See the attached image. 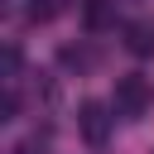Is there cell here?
I'll return each instance as SVG.
<instances>
[{"mask_svg":"<svg viewBox=\"0 0 154 154\" xmlns=\"http://www.w3.org/2000/svg\"><path fill=\"white\" fill-rule=\"evenodd\" d=\"M58 58H63V67H77V72L96 67V53H91V48H82V43H67V48H63Z\"/></svg>","mask_w":154,"mask_h":154,"instance_id":"4","label":"cell"},{"mask_svg":"<svg viewBox=\"0 0 154 154\" xmlns=\"http://www.w3.org/2000/svg\"><path fill=\"white\" fill-rule=\"evenodd\" d=\"M29 24H53L58 14H63V0H29Z\"/></svg>","mask_w":154,"mask_h":154,"instance_id":"5","label":"cell"},{"mask_svg":"<svg viewBox=\"0 0 154 154\" xmlns=\"http://www.w3.org/2000/svg\"><path fill=\"white\" fill-rule=\"evenodd\" d=\"M125 48H130L135 58H154V19L125 24Z\"/></svg>","mask_w":154,"mask_h":154,"instance_id":"3","label":"cell"},{"mask_svg":"<svg viewBox=\"0 0 154 154\" xmlns=\"http://www.w3.org/2000/svg\"><path fill=\"white\" fill-rule=\"evenodd\" d=\"M111 111H116V106H106V101H91V96L77 106V130H82V140H87L91 149H101V144L111 140V120H116Z\"/></svg>","mask_w":154,"mask_h":154,"instance_id":"2","label":"cell"},{"mask_svg":"<svg viewBox=\"0 0 154 154\" xmlns=\"http://www.w3.org/2000/svg\"><path fill=\"white\" fill-rule=\"evenodd\" d=\"M111 106H116L120 120H144L149 106H154V87H149V77H140V72H120V77H116V96H111Z\"/></svg>","mask_w":154,"mask_h":154,"instance_id":"1","label":"cell"}]
</instances>
